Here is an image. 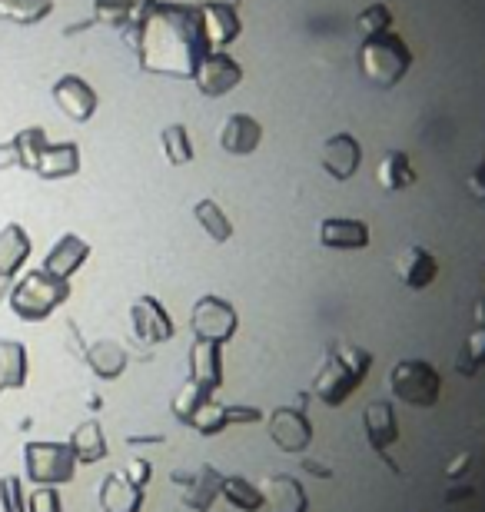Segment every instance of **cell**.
<instances>
[{"mask_svg":"<svg viewBox=\"0 0 485 512\" xmlns=\"http://www.w3.org/2000/svg\"><path fill=\"white\" fill-rule=\"evenodd\" d=\"M363 163V143H359L353 133H333L323 143V170L333 177L336 183H346Z\"/></svg>","mask_w":485,"mask_h":512,"instance_id":"obj_11","label":"cell"},{"mask_svg":"<svg viewBox=\"0 0 485 512\" xmlns=\"http://www.w3.org/2000/svg\"><path fill=\"white\" fill-rule=\"evenodd\" d=\"M50 97H54V104L64 110L70 120H77V124H87V120L97 114V104H100L97 90L77 74L60 77L57 84L50 87Z\"/></svg>","mask_w":485,"mask_h":512,"instance_id":"obj_8","label":"cell"},{"mask_svg":"<svg viewBox=\"0 0 485 512\" xmlns=\"http://www.w3.org/2000/svg\"><path fill=\"white\" fill-rule=\"evenodd\" d=\"M0 393H4V383H0Z\"/></svg>","mask_w":485,"mask_h":512,"instance_id":"obj_51","label":"cell"},{"mask_svg":"<svg viewBox=\"0 0 485 512\" xmlns=\"http://www.w3.org/2000/svg\"><path fill=\"white\" fill-rule=\"evenodd\" d=\"M0 506H4V512H27L24 479L14 476V473L0 479Z\"/></svg>","mask_w":485,"mask_h":512,"instance_id":"obj_36","label":"cell"},{"mask_svg":"<svg viewBox=\"0 0 485 512\" xmlns=\"http://www.w3.org/2000/svg\"><path fill=\"white\" fill-rule=\"evenodd\" d=\"M70 449H74L77 463H100V459H107V439H103V429L97 419H84L74 433H70Z\"/></svg>","mask_w":485,"mask_h":512,"instance_id":"obj_25","label":"cell"},{"mask_svg":"<svg viewBox=\"0 0 485 512\" xmlns=\"http://www.w3.org/2000/svg\"><path fill=\"white\" fill-rule=\"evenodd\" d=\"M482 280H485V266H482Z\"/></svg>","mask_w":485,"mask_h":512,"instance_id":"obj_50","label":"cell"},{"mask_svg":"<svg viewBox=\"0 0 485 512\" xmlns=\"http://www.w3.org/2000/svg\"><path fill=\"white\" fill-rule=\"evenodd\" d=\"M127 443H130V446H140V443H163V436H130Z\"/></svg>","mask_w":485,"mask_h":512,"instance_id":"obj_46","label":"cell"},{"mask_svg":"<svg viewBox=\"0 0 485 512\" xmlns=\"http://www.w3.org/2000/svg\"><path fill=\"white\" fill-rule=\"evenodd\" d=\"M190 383L213 393L223 386V363H220V343L193 340L190 346Z\"/></svg>","mask_w":485,"mask_h":512,"instance_id":"obj_18","label":"cell"},{"mask_svg":"<svg viewBox=\"0 0 485 512\" xmlns=\"http://www.w3.org/2000/svg\"><path fill=\"white\" fill-rule=\"evenodd\" d=\"M369 223L349 217L319 220V247L326 250H366L369 247Z\"/></svg>","mask_w":485,"mask_h":512,"instance_id":"obj_13","label":"cell"},{"mask_svg":"<svg viewBox=\"0 0 485 512\" xmlns=\"http://www.w3.org/2000/svg\"><path fill=\"white\" fill-rule=\"evenodd\" d=\"M10 143L17 147L20 167H24V170H34V167H37V160H40V153H44V147H47L50 140H47L44 127H24Z\"/></svg>","mask_w":485,"mask_h":512,"instance_id":"obj_32","label":"cell"},{"mask_svg":"<svg viewBox=\"0 0 485 512\" xmlns=\"http://www.w3.org/2000/svg\"><path fill=\"white\" fill-rule=\"evenodd\" d=\"M389 389L399 403L409 406H436L442 393V376L426 360H399L389 373Z\"/></svg>","mask_w":485,"mask_h":512,"instance_id":"obj_4","label":"cell"},{"mask_svg":"<svg viewBox=\"0 0 485 512\" xmlns=\"http://www.w3.org/2000/svg\"><path fill=\"white\" fill-rule=\"evenodd\" d=\"M30 256V237L20 223H7L0 230V276L4 280H17V273L24 270Z\"/></svg>","mask_w":485,"mask_h":512,"instance_id":"obj_22","label":"cell"},{"mask_svg":"<svg viewBox=\"0 0 485 512\" xmlns=\"http://www.w3.org/2000/svg\"><path fill=\"white\" fill-rule=\"evenodd\" d=\"M469 463H472V456H469V453H462V456L456 459V463L449 466V479H459V476L469 469Z\"/></svg>","mask_w":485,"mask_h":512,"instance_id":"obj_44","label":"cell"},{"mask_svg":"<svg viewBox=\"0 0 485 512\" xmlns=\"http://www.w3.org/2000/svg\"><path fill=\"white\" fill-rule=\"evenodd\" d=\"M206 27H210V44L213 47H226L236 34H240V20H236L233 7H210Z\"/></svg>","mask_w":485,"mask_h":512,"instance_id":"obj_33","label":"cell"},{"mask_svg":"<svg viewBox=\"0 0 485 512\" xmlns=\"http://www.w3.org/2000/svg\"><path fill=\"white\" fill-rule=\"evenodd\" d=\"M476 323H479V330H485V300L476 303Z\"/></svg>","mask_w":485,"mask_h":512,"instance_id":"obj_48","label":"cell"},{"mask_svg":"<svg viewBox=\"0 0 485 512\" xmlns=\"http://www.w3.org/2000/svg\"><path fill=\"white\" fill-rule=\"evenodd\" d=\"M50 10H54V0H0V20H10V24H40Z\"/></svg>","mask_w":485,"mask_h":512,"instance_id":"obj_30","label":"cell"},{"mask_svg":"<svg viewBox=\"0 0 485 512\" xmlns=\"http://www.w3.org/2000/svg\"><path fill=\"white\" fill-rule=\"evenodd\" d=\"M260 140H263V124L253 114H240V110L226 117L220 133H216V143L226 153H233V157H250L260 147Z\"/></svg>","mask_w":485,"mask_h":512,"instance_id":"obj_10","label":"cell"},{"mask_svg":"<svg viewBox=\"0 0 485 512\" xmlns=\"http://www.w3.org/2000/svg\"><path fill=\"white\" fill-rule=\"evenodd\" d=\"M10 310L17 313V320L40 323L47 320L57 306L70 300V280H57L47 270H27L20 280L10 286Z\"/></svg>","mask_w":485,"mask_h":512,"instance_id":"obj_2","label":"cell"},{"mask_svg":"<svg viewBox=\"0 0 485 512\" xmlns=\"http://www.w3.org/2000/svg\"><path fill=\"white\" fill-rule=\"evenodd\" d=\"M87 256H90V243L80 240L77 233H64V237L47 250L40 270H47L50 276H57V280H70V276L87 263Z\"/></svg>","mask_w":485,"mask_h":512,"instance_id":"obj_16","label":"cell"},{"mask_svg":"<svg viewBox=\"0 0 485 512\" xmlns=\"http://www.w3.org/2000/svg\"><path fill=\"white\" fill-rule=\"evenodd\" d=\"M77 170H80V147L74 140L47 143L34 167L37 177H44V180H67V177H74Z\"/></svg>","mask_w":485,"mask_h":512,"instance_id":"obj_21","label":"cell"},{"mask_svg":"<svg viewBox=\"0 0 485 512\" xmlns=\"http://www.w3.org/2000/svg\"><path fill=\"white\" fill-rule=\"evenodd\" d=\"M130 323H133V336L143 343H167L173 340V333H177L170 313L163 310V303L157 296H140V300H133Z\"/></svg>","mask_w":485,"mask_h":512,"instance_id":"obj_9","label":"cell"},{"mask_svg":"<svg viewBox=\"0 0 485 512\" xmlns=\"http://www.w3.org/2000/svg\"><path fill=\"white\" fill-rule=\"evenodd\" d=\"M376 183L389 193H399V190H409L416 183V170H412L409 157L402 150H389L376 167Z\"/></svg>","mask_w":485,"mask_h":512,"instance_id":"obj_26","label":"cell"},{"mask_svg":"<svg viewBox=\"0 0 485 512\" xmlns=\"http://www.w3.org/2000/svg\"><path fill=\"white\" fill-rule=\"evenodd\" d=\"M100 506L103 512H140L143 489L133 486L123 473H110L100 486Z\"/></svg>","mask_w":485,"mask_h":512,"instance_id":"obj_23","label":"cell"},{"mask_svg":"<svg viewBox=\"0 0 485 512\" xmlns=\"http://www.w3.org/2000/svg\"><path fill=\"white\" fill-rule=\"evenodd\" d=\"M359 30L363 37L369 34H379V30H392V7L389 4H373L359 14Z\"/></svg>","mask_w":485,"mask_h":512,"instance_id":"obj_37","label":"cell"},{"mask_svg":"<svg viewBox=\"0 0 485 512\" xmlns=\"http://www.w3.org/2000/svg\"><path fill=\"white\" fill-rule=\"evenodd\" d=\"M469 193H472L476 200L485 203V160L479 163L476 170H472V177H469Z\"/></svg>","mask_w":485,"mask_h":512,"instance_id":"obj_41","label":"cell"},{"mask_svg":"<svg viewBox=\"0 0 485 512\" xmlns=\"http://www.w3.org/2000/svg\"><path fill=\"white\" fill-rule=\"evenodd\" d=\"M263 506H270V512H309L306 489L296 476L280 473V476H266L263 479Z\"/></svg>","mask_w":485,"mask_h":512,"instance_id":"obj_17","label":"cell"},{"mask_svg":"<svg viewBox=\"0 0 485 512\" xmlns=\"http://www.w3.org/2000/svg\"><path fill=\"white\" fill-rule=\"evenodd\" d=\"M369 366H373V353L353 343H333L326 350V360L313 376V393L319 403L326 406H343L349 396L356 393V386L366 380Z\"/></svg>","mask_w":485,"mask_h":512,"instance_id":"obj_1","label":"cell"},{"mask_svg":"<svg viewBox=\"0 0 485 512\" xmlns=\"http://www.w3.org/2000/svg\"><path fill=\"white\" fill-rule=\"evenodd\" d=\"M177 483H183V506L196 509V512H210L213 499L220 496L223 489V476L216 473L210 463H203L193 473H173Z\"/></svg>","mask_w":485,"mask_h":512,"instance_id":"obj_12","label":"cell"},{"mask_svg":"<svg viewBox=\"0 0 485 512\" xmlns=\"http://www.w3.org/2000/svg\"><path fill=\"white\" fill-rule=\"evenodd\" d=\"M20 167V157H17V147L14 143H0V170H14Z\"/></svg>","mask_w":485,"mask_h":512,"instance_id":"obj_42","label":"cell"},{"mask_svg":"<svg viewBox=\"0 0 485 512\" xmlns=\"http://www.w3.org/2000/svg\"><path fill=\"white\" fill-rule=\"evenodd\" d=\"M24 466L27 479L37 486H60L70 483L77 473V456L67 443H27L24 446Z\"/></svg>","mask_w":485,"mask_h":512,"instance_id":"obj_5","label":"cell"},{"mask_svg":"<svg viewBox=\"0 0 485 512\" xmlns=\"http://www.w3.org/2000/svg\"><path fill=\"white\" fill-rule=\"evenodd\" d=\"M130 10H133V0H94V17L113 27H120L123 20L130 17Z\"/></svg>","mask_w":485,"mask_h":512,"instance_id":"obj_38","label":"cell"},{"mask_svg":"<svg viewBox=\"0 0 485 512\" xmlns=\"http://www.w3.org/2000/svg\"><path fill=\"white\" fill-rule=\"evenodd\" d=\"M363 423H366L369 446H373L379 456H386V449L399 439V423H396V413H392V403L373 399V403L363 409Z\"/></svg>","mask_w":485,"mask_h":512,"instance_id":"obj_20","label":"cell"},{"mask_svg":"<svg viewBox=\"0 0 485 512\" xmlns=\"http://www.w3.org/2000/svg\"><path fill=\"white\" fill-rule=\"evenodd\" d=\"M223 499L230 503L233 509H240V512H256L260 509L266 499H263V489L260 486H253L250 479H243V476H223Z\"/></svg>","mask_w":485,"mask_h":512,"instance_id":"obj_29","label":"cell"},{"mask_svg":"<svg viewBox=\"0 0 485 512\" xmlns=\"http://www.w3.org/2000/svg\"><path fill=\"white\" fill-rule=\"evenodd\" d=\"M263 419V409L256 406H223V403H206L200 413H196V419L190 426H196L200 433L213 436L220 433V429L233 426V423H260Z\"/></svg>","mask_w":485,"mask_h":512,"instance_id":"obj_19","label":"cell"},{"mask_svg":"<svg viewBox=\"0 0 485 512\" xmlns=\"http://www.w3.org/2000/svg\"><path fill=\"white\" fill-rule=\"evenodd\" d=\"M359 67H363V74L373 80L376 87L392 90L409 74L412 50L399 34L379 30V34H369L363 40V47H359Z\"/></svg>","mask_w":485,"mask_h":512,"instance_id":"obj_3","label":"cell"},{"mask_svg":"<svg viewBox=\"0 0 485 512\" xmlns=\"http://www.w3.org/2000/svg\"><path fill=\"white\" fill-rule=\"evenodd\" d=\"M160 147H163V157H167L170 167H187L193 160V143H190V133L183 124H170L160 130Z\"/></svg>","mask_w":485,"mask_h":512,"instance_id":"obj_31","label":"cell"},{"mask_svg":"<svg viewBox=\"0 0 485 512\" xmlns=\"http://www.w3.org/2000/svg\"><path fill=\"white\" fill-rule=\"evenodd\" d=\"M303 469H306L309 476H316V479H329V476H333V469H329V466L316 463V459H306V456H303Z\"/></svg>","mask_w":485,"mask_h":512,"instance_id":"obj_43","label":"cell"},{"mask_svg":"<svg viewBox=\"0 0 485 512\" xmlns=\"http://www.w3.org/2000/svg\"><path fill=\"white\" fill-rule=\"evenodd\" d=\"M396 273H399V283L406 290H426V286L439 276V260L432 256L422 243H412L399 256H396Z\"/></svg>","mask_w":485,"mask_h":512,"instance_id":"obj_14","label":"cell"},{"mask_svg":"<svg viewBox=\"0 0 485 512\" xmlns=\"http://www.w3.org/2000/svg\"><path fill=\"white\" fill-rule=\"evenodd\" d=\"M10 286H14V280H4V276H0V303L10 296Z\"/></svg>","mask_w":485,"mask_h":512,"instance_id":"obj_47","label":"cell"},{"mask_svg":"<svg viewBox=\"0 0 485 512\" xmlns=\"http://www.w3.org/2000/svg\"><path fill=\"white\" fill-rule=\"evenodd\" d=\"M200 4H206V0H200ZM223 4H226V7H240V0H216L213 7H223Z\"/></svg>","mask_w":485,"mask_h":512,"instance_id":"obj_49","label":"cell"},{"mask_svg":"<svg viewBox=\"0 0 485 512\" xmlns=\"http://www.w3.org/2000/svg\"><path fill=\"white\" fill-rule=\"evenodd\" d=\"M233 512H240V509H233Z\"/></svg>","mask_w":485,"mask_h":512,"instance_id":"obj_52","label":"cell"},{"mask_svg":"<svg viewBox=\"0 0 485 512\" xmlns=\"http://www.w3.org/2000/svg\"><path fill=\"white\" fill-rule=\"evenodd\" d=\"M84 360L90 363V370H94L100 380H117V376L127 370V350L113 340L90 343L84 350Z\"/></svg>","mask_w":485,"mask_h":512,"instance_id":"obj_24","label":"cell"},{"mask_svg":"<svg viewBox=\"0 0 485 512\" xmlns=\"http://www.w3.org/2000/svg\"><path fill=\"white\" fill-rule=\"evenodd\" d=\"M236 326H240V316H236L233 303L223 300V296H213L206 293L200 300L193 303V313H190V330L196 340H206V343H230Z\"/></svg>","mask_w":485,"mask_h":512,"instance_id":"obj_6","label":"cell"},{"mask_svg":"<svg viewBox=\"0 0 485 512\" xmlns=\"http://www.w3.org/2000/svg\"><path fill=\"white\" fill-rule=\"evenodd\" d=\"M243 80V67L236 64L230 54H213L200 64V74H196V87L203 90L206 97H223Z\"/></svg>","mask_w":485,"mask_h":512,"instance_id":"obj_15","label":"cell"},{"mask_svg":"<svg viewBox=\"0 0 485 512\" xmlns=\"http://www.w3.org/2000/svg\"><path fill=\"white\" fill-rule=\"evenodd\" d=\"M130 479L133 486H147L150 483V476H153V466L147 463V459H130V466H127V473H123Z\"/></svg>","mask_w":485,"mask_h":512,"instance_id":"obj_40","label":"cell"},{"mask_svg":"<svg viewBox=\"0 0 485 512\" xmlns=\"http://www.w3.org/2000/svg\"><path fill=\"white\" fill-rule=\"evenodd\" d=\"M482 366H485V330H476L469 336V343L462 346V353L456 356V373L476 376Z\"/></svg>","mask_w":485,"mask_h":512,"instance_id":"obj_34","label":"cell"},{"mask_svg":"<svg viewBox=\"0 0 485 512\" xmlns=\"http://www.w3.org/2000/svg\"><path fill=\"white\" fill-rule=\"evenodd\" d=\"M27 512H64V503L54 486H37L34 493H27Z\"/></svg>","mask_w":485,"mask_h":512,"instance_id":"obj_39","label":"cell"},{"mask_svg":"<svg viewBox=\"0 0 485 512\" xmlns=\"http://www.w3.org/2000/svg\"><path fill=\"white\" fill-rule=\"evenodd\" d=\"M193 217H196V223L210 233V240H216V243H226V240H233V223H230V217L223 213V207L216 200H196L193 203Z\"/></svg>","mask_w":485,"mask_h":512,"instance_id":"obj_28","label":"cell"},{"mask_svg":"<svg viewBox=\"0 0 485 512\" xmlns=\"http://www.w3.org/2000/svg\"><path fill=\"white\" fill-rule=\"evenodd\" d=\"M266 429H270V439L283 453H303L313 443V426H309L303 406H280L270 416Z\"/></svg>","mask_w":485,"mask_h":512,"instance_id":"obj_7","label":"cell"},{"mask_svg":"<svg viewBox=\"0 0 485 512\" xmlns=\"http://www.w3.org/2000/svg\"><path fill=\"white\" fill-rule=\"evenodd\" d=\"M0 383L4 389H24L27 383V346L17 340H0Z\"/></svg>","mask_w":485,"mask_h":512,"instance_id":"obj_27","label":"cell"},{"mask_svg":"<svg viewBox=\"0 0 485 512\" xmlns=\"http://www.w3.org/2000/svg\"><path fill=\"white\" fill-rule=\"evenodd\" d=\"M472 496V486H462V489H449L446 499L449 503H459V499H469Z\"/></svg>","mask_w":485,"mask_h":512,"instance_id":"obj_45","label":"cell"},{"mask_svg":"<svg viewBox=\"0 0 485 512\" xmlns=\"http://www.w3.org/2000/svg\"><path fill=\"white\" fill-rule=\"evenodd\" d=\"M206 403H210V393L190 383L177 399H173V416H177L180 423H187V426H190L193 419H196V413H200V409H203Z\"/></svg>","mask_w":485,"mask_h":512,"instance_id":"obj_35","label":"cell"}]
</instances>
